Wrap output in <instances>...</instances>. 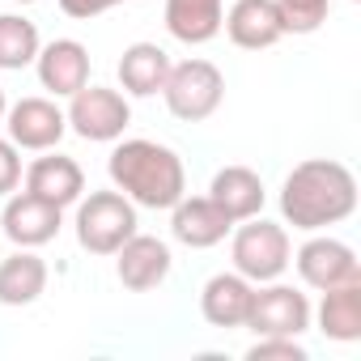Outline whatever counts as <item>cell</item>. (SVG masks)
Returning <instances> with one entry per match:
<instances>
[{
	"instance_id": "8",
	"label": "cell",
	"mask_w": 361,
	"mask_h": 361,
	"mask_svg": "<svg viewBox=\"0 0 361 361\" xmlns=\"http://www.w3.org/2000/svg\"><path fill=\"white\" fill-rule=\"evenodd\" d=\"M289 264L298 268L302 285H310V289H319V293H323V289H336V285H348V281H361L357 251H353L348 243L331 238V234H319V230H314V238H306V243L293 251Z\"/></svg>"
},
{
	"instance_id": "2",
	"label": "cell",
	"mask_w": 361,
	"mask_h": 361,
	"mask_svg": "<svg viewBox=\"0 0 361 361\" xmlns=\"http://www.w3.org/2000/svg\"><path fill=\"white\" fill-rule=\"evenodd\" d=\"M106 174L115 192H123L136 209H174L178 200L188 196V170L183 157H178L170 145L157 140H119L111 149Z\"/></svg>"
},
{
	"instance_id": "23",
	"label": "cell",
	"mask_w": 361,
	"mask_h": 361,
	"mask_svg": "<svg viewBox=\"0 0 361 361\" xmlns=\"http://www.w3.org/2000/svg\"><path fill=\"white\" fill-rule=\"evenodd\" d=\"M276 9H281L285 35H314L327 22L331 0H276Z\"/></svg>"
},
{
	"instance_id": "6",
	"label": "cell",
	"mask_w": 361,
	"mask_h": 361,
	"mask_svg": "<svg viewBox=\"0 0 361 361\" xmlns=\"http://www.w3.org/2000/svg\"><path fill=\"white\" fill-rule=\"evenodd\" d=\"M68 132H77L81 140H94V145H111L128 132L132 123V106L119 90H106V85H81L73 98H68Z\"/></svg>"
},
{
	"instance_id": "27",
	"label": "cell",
	"mask_w": 361,
	"mask_h": 361,
	"mask_svg": "<svg viewBox=\"0 0 361 361\" xmlns=\"http://www.w3.org/2000/svg\"><path fill=\"white\" fill-rule=\"evenodd\" d=\"M5 111H9V98H5V90H0V128H5Z\"/></svg>"
},
{
	"instance_id": "15",
	"label": "cell",
	"mask_w": 361,
	"mask_h": 361,
	"mask_svg": "<svg viewBox=\"0 0 361 361\" xmlns=\"http://www.w3.org/2000/svg\"><path fill=\"white\" fill-rule=\"evenodd\" d=\"M230 230H234V221L209 196H183L170 209V234L192 251H209V247L226 243Z\"/></svg>"
},
{
	"instance_id": "13",
	"label": "cell",
	"mask_w": 361,
	"mask_h": 361,
	"mask_svg": "<svg viewBox=\"0 0 361 361\" xmlns=\"http://www.w3.org/2000/svg\"><path fill=\"white\" fill-rule=\"evenodd\" d=\"M221 30L243 51H264V47H276L285 39V22H281L276 0H234L230 13L221 18Z\"/></svg>"
},
{
	"instance_id": "10",
	"label": "cell",
	"mask_w": 361,
	"mask_h": 361,
	"mask_svg": "<svg viewBox=\"0 0 361 361\" xmlns=\"http://www.w3.org/2000/svg\"><path fill=\"white\" fill-rule=\"evenodd\" d=\"M64 226V209L30 196V192H13L5 200V213H0V230L13 247H47Z\"/></svg>"
},
{
	"instance_id": "20",
	"label": "cell",
	"mask_w": 361,
	"mask_h": 361,
	"mask_svg": "<svg viewBox=\"0 0 361 361\" xmlns=\"http://www.w3.org/2000/svg\"><path fill=\"white\" fill-rule=\"evenodd\" d=\"M115 73H119L123 94H132V98H153V94H161V85H166V77H170V56H166L157 43H132V47H123Z\"/></svg>"
},
{
	"instance_id": "21",
	"label": "cell",
	"mask_w": 361,
	"mask_h": 361,
	"mask_svg": "<svg viewBox=\"0 0 361 361\" xmlns=\"http://www.w3.org/2000/svg\"><path fill=\"white\" fill-rule=\"evenodd\" d=\"M319 331L336 344H357L361 340V281H348V285H336V289H323V302H319Z\"/></svg>"
},
{
	"instance_id": "26",
	"label": "cell",
	"mask_w": 361,
	"mask_h": 361,
	"mask_svg": "<svg viewBox=\"0 0 361 361\" xmlns=\"http://www.w3.org/2000/svg\"><path fill=\"white\" fill-rule=\"evenodd\" d=\"M115 5H123V0H60V9L68 18H77V22H90V18H98V13H106Z\"/></svg>"
},
{
	"instance_id": "11",
	"label": "cell",
	"mask_w": 361,
	"mask_h": 361,
	"mask_svg": "<svg viewBox=\"0 0 361 361\" xmlns=\"http://www.w3.org/2000/svg\"><path fill=\"white\" fill-rule=\"evenodd\" d=\"M170 247L161 243V238H153V234H132L119 251H115V276H119V285L123 289H132V293H149V289H157L166 276H170Z\"/></svg>"
},
{
	"instance_id": "17",
	"label": "cell",
	"mask_w": 361,
	"mask_h": 361,
	"mask_svg": "<svg viewBox=\"0 0 361 361\" xmlns=\"http://www.w3.org/2000/svg\"><path fill=\"white\" fill-rule=\"evenodd\" d=\"M209 200L238 226V221L264 213L268 192H264V178H259L251 166H221V170L213 174V183H209Z\"/></svg>"
},
{
	"instance_id": "18",
	"label": "cell",
	"mask_w": 361,
	"mask_h": 361,
	"mask_svg": "<svg viewBox=\"0 0 361 361\" xmlns=\"http://www.w3.org/2000/svg\"><path fill=\"white\" fill-rule=\"evenodd\" d=\"M221 18H226V0H166V30L170 39L188 47L213 43L221 35Z\"/></svg>"
},
{
	"instance_id": "19",
	"label": "cell",
	"mask_w": 361,
	"mask_h": 361,
	"mask_svg": "<svg viewBox=\"0 0 361 361\" xmlns=\"http://www.w3.org/2000/svg\"><path fill=\"white\" fill-rule=\"evenodd\" d=\"M47 289V264L35 247H18L0 259V306H30Z\"/></svg>"
},
{
	"instance_id": "5",
	"label": "cell",
	"mask_w": 361,
	"mask_h": 361,
	"mask_svg": "<svg viewBox=\"0 0 361 361\" xmlns=\"http://www.w3.org/2000/svg\"><path fill=\"white\" fill-rule=\"evenodd\" d=\"M166 111L183 123H204L217 115L221 98H226V77L213 60H183V64H170V77L161 85Z\"/></svg>"
},
{
	"instance_id": "24",
	"label": "cell",
	"mask_w": 361,
	"mask_h": 361,
	"mask_svg": "<svg viewBox=\"0 0 361 361\" xmlns=\"http://www.w3.org/2000/svg\"><path fill=\"white\" fill-rule=\"evenodd\" d=\"M306 344L302 336H255V344L247 348V361H306Z\"/></svg>"
},
{
	"instance_id": "14",
	"label": "cell",
	"mask_w": 361,
	"mask_h": 361,
	"mask_svg": "<svg viewBox=\"0 0 361 361\" xmlns=\"http://www.w3.org/2000/svg\"><path fill=\"white\" fill-rule=\"evenodd\" d=\"M26 192L56 204V209H68V204H77L85 196V170L73 157L47 149V157H35L26 166Z\"/></svg>"
},
{
	"instance_id": "9",
	"label": "cell",
	"mask_w": 361,
	"mask_h": 361,
	"mask_svg": "<svg viewBox=\"0 0 361 361\" xmlns=\"http://www.w3.org/2000/svg\"><path fill=\"white\" fill-rule=\"evenodd\" d=\"M5 132H9V140L18 149L47 153V149H56L64 140L68 119H64V111L51 98H18L5 111Z\"/></svg>"
},
{
	"instance_id": "16",
	"label": "cell",
	"mask_w": 361,
	"mask_h": 361,
	"mask_svg": "<svg viewBox=\"0 0 361 361\" xmlns=\"http://www.w3.org/2000/svg\"><path fill=\"white\" fill-rule=\"evenodd\" d=\"M251 298H255V285L243 276V272H217L204 281L200 289V314L209 327H247V314H251Z\"/></svg>"
},
{
	"instance_id": "22",
	"label": "cell",
	"mask_w": 361,
	"mask_h": 361,
	"mask_svg": "<svg viewBox=\"0 0 361 361\" xmlns=\"http://www.w3.org/2000/svg\"><path fill=\"white\" fill-rule=\"evenodd\" d=\"M43 39H39V26L22 13H0V68L5 73H22L35 64Z\"/></svg>"
},
{
	"instance_id": "25",
	"label": "cell",
	"mask_w": 361,
	"mask_h": 361,
	"mask_svg": "<svg viewBox=\"0 0 361 361\" xmlns=\"http://www.w3.org/2000/svg\"><path fill=\"white\" fill-rule=\"evenodd\" d=\"M22 188V157H18V145L0 136V196H13Z\"/></svg>"
},
{
	"instance_id": "3",
	"label": "cell",
	"mask_w": 361,
	"mask_h": 361,
	"mask_svg": "<svg viewBox=\"0 0 361 361\" xmlns=\"http://www.w3.org/2000/svg\"><path fill=\"white\" fill-rule=\"evenodd\" d=\"M230 259H234V272H243L251 285H264V281H281L289 259H293V243H289V230L276 226V221H264L259 213L238 221L234 238H230Z\"/></svg>"
},
{
	"instance_id": "4",
	"label": "cell",
	"mask_w": 361,
	"mask_h": 361,
	"mask_svg": "<svg viewBox=\"0 0 361 361\" xmlns=\"http://www.w3.org/2000/svg\"><path fill=\"white\" fill-rule=\"evenodd\" d=\"M77 243L90 255H115L136 234V204L123 192H90L77 200Z\"/></svg>"
},
{
	"instance_id": "7",
	"label": "cell",
	"mask_w": 361,
	"mask_h": 361,
	"mask_svg": "<svg viewBox=\"0 0 361 361\" xmlns=\"http://www.w3.org/2000/svg\"><path fill=\"white\" fill-rule=\"evenodd\" d=\"M310 314L314 310H310V298L302 289L281 285V281H264V285H255L247 327L255 336H306Z\"/></svg>"
},
{
	"instance_id": "12",
	"label": "cell",
	"mask_w": 361,
	"mask_h": 361,
	"mask_svg": "<svg viewBox=\"0 0 361 361\" xmlns=\"http://www.w3.org/2000/svg\"><path fill=\"white\" fill-rule=\"evenodd\" d=\"M39 85L56 98H73L81 85H90V47L77 39H51L35 56Z\"/></svg>"
},
{
	"instance_id": "28",
	"label": "cell",
	"mask_w": 361,
	"mask_h": 361,
	"mask_svg": "<svg viewBox=\"0 0 361 361\" xmlns=\"http://www.w3.org/2000/svg\"><path fill=\"white\" fill-rule=\"evenodd\" d=\"M13 5H35V0H13Z\"/></svg>"
},
{
	"instance_id": "1",
	"label": "cell",
	"mask_w": 361,
	"mask_h": 361,
	"mask_svg": "<svg viewBox=\"0 0 361 361\" xmlns=\"http://www.w3.org/2000/svg\"><path fill=\"white\" fill-rule=\"evenodd\" d=\"M357 213V178L336 157H306L281 183V217L285 226L314 234L340 226Z\"/></svg>"
}]
</instances>
